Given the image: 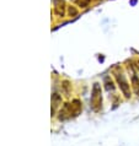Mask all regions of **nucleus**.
Returning a JSON list of instances; mask_svg holds the SVG:
<instances>
[{"mask_svg": "<svg viewBox=\"0 0 139 146\" xmlns=\"http://www.w3.org/2000/svg\"><path fill=\"white\" fill-rule=\"evenodd\" d=\"M116 78H117L118 84H120V88L122 90V92L124 93V96L127 97V98H129L130 97V91H129V85L126 81V78L122 74H117Z\"/></svg>", "mask_w": 139, "mask_h": 146, "instance_id": "f03ea898", "label": "nucleus"}, {"mask_svg": "<svg viewBox=\"0 0 139 146\" xmlns=\"http://www.w3.org/2000/svg\"><path fill=\"white\" fill-rule=\"evenodd\" d=\"M133 87H134V91H136L137 95H139V81L137 76H133Z\"/></svg>", "mask_w": 139, "mask_h": 146, "instance_id": "7ed1b4c3", "label": "nucleus"}, {"mask_svg": "<svg viewBox=\"0 0 139 146\" xmlns=\"http://www.w3.org/2000/svg\"><path fill=\"white\" fill-rule=\"evenodd\" d=\"M92 104L94 109L97 111L99 107L101 106V88L99 86V84L94 85V91H92Z\"/></svg>", "mask_w": 139, "mask_h": 146, "instance_id": "f257e3e1", "label": "nucleus"}]
</instances>
